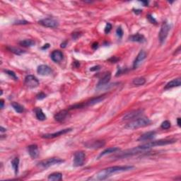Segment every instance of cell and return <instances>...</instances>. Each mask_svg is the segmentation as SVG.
Wrapping results in <instances>:
<instances>
[{
	"instance_id": "6da1fadb",
	"label": "cell",
	"mask_w": 181,
	"mask_h": 181,
	"mask_svg": "<svg viewBox=\"0 0 181 181\" xmlns=\"http://www.w3.org/2000/svg\"><path fill=\"white\" fill-rule=\"evenodd\" d=\"M134 168V166H116L108 167L105 169L101 170L97 173L96 174L94 175L92 178H91L90 180H103L108 178L111 175L116 173L124 172V171H130V170Z\"/></svg>"
},
{
	"instance_id": "7a4b0ae2",
	"label": "cell",
	"mask_w": 181,
	"mask_h": 181,
	"mask_svg": "<svg viewBox=\"0 0 181 181\" xmlns=\"http://www.w3.org/2000/svg\"><path fill=\"white\" fill-rule=\"evenodd\" d=\"M177 140L175 139H161V140H157V141H150V142L146 143V144H142V145H140L137 146L138 148L141 151V152H144V151L149 150L151 148L155 147V146H164V145H168V144H173V143L176 142Z\"/></svg>"
},
{
	"instance_id": "3957f363",
	"label": "cell",
	"mask_w": 181,
	"mask_h": 181,
	"mask_svg": "<svg viewBox=\"0 0 181 181\" xmlns=\"http://www.w3.org/2000/svg\"><path fill=\"white\" fill-rule=\"evenodd\" d=\"M151 122H152V121L150 120V119L146 117H140V118L134 120L127 123L125 126V128L128 129V130H137V129L140 128V127H144L150 125Z\"/></svg>"
},
{
	"instance_id": "277c9868",
	"label": "cell",
	"mask_w": 181,
	"mask_h": 181,
	"mask_svg": "<svg viewBox=\"0 0 181 181\" xmlns=\"http://www.w3.org/2000/svg\"><path fill=\"white\" fill-rule=\"evenodd\" d=\"M64 162V160L60 159L58 158H50L48 159L42 160L41 161L38 163V166L42 168H48L52 166H54L56 164H59Z\"/></svg>"
},
{
	"instance_id": "5b68a950",
	"label": "cell",
	"mask_w": 181,
	"mask_h": 181,
	"mask_svg": "<svg viewBox=\"0 0 181 181\" xmlns=\"http://www.w3.org/2000/svg\"><path fill=\"white\" fill-rule=\"evenodd\" d=\"M105 95H102V96H98L96 98H94L91 99V100H88V101L85 102V103H80V104H75V108L77 109V108H85V107L92 106V105L98 104V103L103 101V100L105 99Z\"/></svg>"
},
{
	"instance_id": "8992f818",
	"label": "cell",
	"mask_w": 181,
	"mask_h": 181,
	"mask_svg": "<svg viewBox=\"0 0 181 181\" xmlns=\"http://www.w3.org/2000/svg\"><path fill=\"white\" fill-rule=\"evenodd\" d=\"M170 29H171V26L169 24H168L166 22L163 23L159 33H158V39H159L161 44H163L165 42L168 35Z\"/></svg>"
},
{
	"instance_id": "52a82bcc",
	"label": "cell",
	"mask_w": 181,
	"mask_h": 181,
	"mask_svg": "<svg viewBox=\"0 0 181 181\" xmlns=\"http://www.w3.org/2000/svg\"><path fill=\"white\" fill-rule=\"evenodd\" d=\"M85 158H86V155H85L84 152H77L74 154V161H73V165L75 167H79L84 165L85 161Z\"/></svg>"
},
{
	"instance_id": "ba28073f",
	"label": "cell",
	"mask_w": 181,
	"mask_h": 181,
	"mask_svg": "<svg viewBox=\"0 0 181 181\" xmlns=\"http://www.w3.org/2000/svg\"><path fill=\"white\" fill-rule=\"evenodd\" d=\"M24 84L30 89H34L39 85V81L33 75H28L25 78Z\"/></svg>"
},
{
	"instance_id": "9c48e42d",
	"label": "cell",
	"mask_w": 181,
	"mask_h": 181,
	"mask_svg": "<svg viewBox=\"0 0 181 181\" xmlns=\"http://www.w3.org/2000/svg\"><path fill=\"white\" fill-rule=\"evenodd\" d=\"M38 23H40L42 26H45L47 28H55L58 27L59 26V23L57 21H56L54 18H43V19L40 20L38 21Z\"/></svg>"
},
{
	"instance_id": "30bf717a",
	"label": "cell",
	"mask_w": 181,
	"mask_h": 181,
	"mask_svg": "<svg viewBox=\"0 0 181 181\" xmlns=\"http://www.w3.org/2000/svg\"><path fill=\"white\" fill-rule=\"evenodd\" d=\"M72 130V128H67L64 129V130H61L59 131L56 132L55 133L52 134H45V135H42V137L44 139H53V138L57 137L62 136L63 135H65V134L70 133Z\"/></svg>"
},
{
	"instance_id": "8fae6325",
	"label": "cell",
	"mask_w": 181,
	"mask_h": 181,
	"mask_svg": "<svg viewBox=\"0 0 181 181\" xmlns=\"http://www.w3.org/2000/svg\"><path fill=\"white\" fill-rule=\"evenodd\" d=\"M105 144V142L104 141H102V140H96V141H87L86 143H85L84 146L86 148H89V149H99V148L104 146Z\"/></svg>"
},
{
	"instance_id": "7c38bea8",
	"label": "cell",
	"mask_w": 181,
	"mask_h": 181,
	"mask_svg": "<svg viewBox=\"0 0 181 181\" xmlns=\"http://www.w3.org/2000/svg\"><path fill=\"white\" fill-rule=\"evenodd\" d=\"M146 52L144 51V50H141L139 53V54L137 55L135 62L133 63V68L134 69L137 68L140 64H141V63L146 59Z\"/></svg>"
},
{
	"instance_id": "4fadbf2b",
	"label": "cell",
	"mask_w": 181,
	"mask_h": 181,
	"mask_svg": "<svg viewBox=\"0 0 181 181\" xmlns=\"http://www.w3.org/2000/svg\"><path fill=\"white\" fill-rule=\"evenodd\" d=\"M69 116V111L67 110H62L56 113L54 116V118L57 122H64Z\"/></svg>"
},
{
	"instance_id": "5bb4252c",
	"label": "cell",
	"mask_w": 181,
	"mask_h": 181,
	"mask_svg": "<svg viewBox=\"0 0 181 181\" xmlns=\"http://www.w3.org/2000/svg\"><path fill=\"white\" fill-rule=\"evenodd\" d=\"M37 72L42 76H48L50 74H52V70L49 66L45 65V64H41L38 67Z\"/></svg>"
},
{
	"instance_id": "9a60e30c",
	"label": "cell",
	"mask_w": 181,
	"mask_h": 181,
	"mask_svg": "<svg viewBox=\"0 0 181 181\" xmlns=\"http://www.w3.org/2000/svg\"><path fill=\"white\" fill-rule=\"evenodd\" d=\"M111 78V72H107L105 73V74L103 76V77H102L100 80H99L98 83L97 84V88L99 89V88H101L102 86H105V84H108L110 81Z\"/></svg>"
},
{
	"instance_id": "2e32d148",
	"label": "cell",
	"mask_w": 181,
	"mask_h": 181,
	"mask_svg": "<svg viewBox=\"0 0 181 181\" xmlns=\"http://www.w3.org/2000/svg\"><path fill=\"white\" fill-rule=\"evenodd\" d=\"M28 152L30 156L32 158H37L39 154L38 152V147L36 144H32V145H30L28 146Z\"/></svg>"
},
{
	"instance_id": "e0dca14e",
	"label": "cell",
	"mask_w": 181,
	"mask_h": 181,
	"mask_svg": "<svg viewBox=\"0 0 181 181\" xmlns=\"http://www.w3.org/2000/svg\"><path fill=\"white\" fill-rule=\"evenodd\" d=\"M143 110H137V111H133L130 113H127L123 117V120H131V119H135L136 117H137L138 116H139L142 113Z\"/></svg>"
},
{
	"instance_id": "ac0fdd59",
	"label": "cell",
	"mask_w": 181,
	"mask_h": 181,
	"mask_svg": "<svg viewBox=\"0 0 181 181\" xmlns=\"http://www.w3.org/2000/svg\"><path fill=\"white\" fill-rule=\"evenodd\" d=\"M51 59L55 62H60L63 59V53L59 50H54L51 54Z\"/></svg>"
},
{
	"instance_id": "d6986e66",
	"label": "cell",
	"mask_w": 181,
	"mask_h": 181,
	"mask_svg": "<svg viewBox=\"0 0 181 181\" xmlns=\"http://www.w3.org/2000/svg\"><path fill=\"white\" fill-rule=\"evenodd\" d=\"M156 133L154 131L148 132V133H146L143 134L142 135H141V136L139 137V139H138V141H149V140H151L153 139V138H154V137L156 136Z\"/></svg>"
},
{
	"instance_id": "ffe728a7",
	"label": "cell",
	"mask_w": 181,
	"mask_h": 181,
	"mask_svg": "<svg viewBox=\"0 0 181 181\" xmlns=\"http://www.w3.org/2000/svg\"><path fill=\"white\" fill-rule=\"evenodd\" d=\"M181 85V80L180 78L175 79L172 80V81H169L167 84L165 86L164 89L165 90H167V89H172V88L178 87V86H180Z\"/></svg>"
},
{
	"instance_id": "44dd1931",
	"label": "cell",
	"mask_w": 181,
	"mask_h": 181,
	"mask_svg": "<svg viewBox=\"0 0 181 181\" xmlns=\"http://www.w3.org/2000/svg\"><path fill=\"white\" fill-rule=\"evenodd\" d=\"M129 40L130 41L133 42H140V43H143L146 41V39L144 38V36L141 34L137 33L135 35H133L129 38Z\"/></svg>"
},
{
	"instance_id": "7402d4cb",
	"label": "cell",
	"mask_w": 181,
	"mask_h": 181,
	"mask_svg": "<svg viewBox=\"0 0 181 181\" xmlns=\"http://www.w3.org/2000/svg\"><path fill=\"white\" fill-rule=\"evenodd\" d=\"M119 151H120V149L118 147H109V148H108V149H105L103 152H102L100 154V155L98 156V158L107 155V154H109L111 153H115V152H119Z\"/></svg>"
},
{
	"instance_id": "603a6c76",
	"label": "cell",
	"mask_w": 181,
	"mask_h": 181,
	"mask_svg": "<svg viewBox=\"0 0 181 181\" xmlns=\"http://www.w3.org/2000/svg\"><path fill=\"white\" fill-rule=\"evenodd\" d=\"M35 113L36 118L40 121H44L46 120V115L44 114L43 111H42V109H40V108H37L35 109Z\"/></svg>"
},
{
	"instance_id": "cb8c5ba5",
	"label": "cell",
	"mask_w": 181,
	"mask_h": 181,
	"mask_svg": "<svg viewBox=\"0 0 181 181\" xmlns=\"http://www.w3.org/2000/svg\"><path fill=\"white\" fill-rule=\"evenodd\" d=\"M48 180H54V181H59L62 180V174L60 173H53L50 174L48 176Z\"/></svg>"
},
{
	"instance_id": "d4e9b609",
	"label": "cell",
	"mask_w": 181,
	"mask_h": 181,
	"mask_svg": "<svg viewBox=\"0 0 181 181\" xmlns=\"http://www.w3.org/2000/svg\"><path fill=\"white\" fill-rule=\"evenodd\" d=\"M12 166L15 174L16 175L18 174V168H19V158H18V157H16V158H13V160L12 161Z\"/></svg>"
},
{
	"instance_id": "484cf974",
	"label": "cell",
	"mask_w": 181,
	"mask_h": 181,
	"mask_svg": "<svg viewBox=\"0 0 181 181\" xmlns=\"http://www.w3.org/2000/svg\"><path fill=\"white\" fill-rule=\"evenodd\" d=\"M19 44L21 46L26 47V48H30L35 45V42L33 40H30V39H26V40H23L22 41L19 42Z\"/></svg>"
},
{
	"instance_id": "4316f807",
	"label": "cell",
	"mask_w": 181,
	"mask_h": 181,
	"mask_svg": "<svg viewBox=\"0 0 181 181\" xmlns=\"http://www.w3.org/2000/svg\"><path fill=\"white\" fill-rule=\"evenodd\" d=\"M146 83V79L144 77H137V78L134 79L133 81V84L135 86H142Z\"/></svg>"
},
{
	"instance_id": "83f0119b",
	"label": "cell",
	"mask_w": 181,
	"mask_h": 181,
	"mask_svg": "<svg viewBox=\"0 0 181 181\" xmlns=\"http://www.w3.org/2000/svg\"><path fill=\"white\" fill-rule=\"evenodd\" d=\"M12 106L13 107L14 111L18 113H22L24 111L23 107L21 105H20L19 103H16V102H13V103H12Z\"/></svg>"
},
{
	"instance_id": "f1b7e54d",
	"label": "cell",
	"mask_w": 181,
	"mask_h": 181,
	"mask_svg": "<svg viewBox=\"0 0 181 181\" xmlns=\"http://www.w3.org/2000/svg\"><path fill=\"white\" fill-rule=\"evenodd\" d=\"M7 49L9 50H10L12 53H14V54L17 55H21L25 53L23 50H21L19 48H13V47H8Z\"/></svg>"
},
{
	"instance_id": "f546056e",
	"label": "cell",
	"mask_w": 181,
	"mask_h": 181,
	"mask_svg": "<svg viewBox=\"0 0 181 181\" xmlns=\"http://www.w3.org/2000/svg\"><path fill=\"white\" fill-rule=\"evenodd\" d=\"M4 72H5L7 74L9 75V76H10L11 77H12V79H14V80H16V81H17L18 80V77H17L16 74L15 73L13 72V71H11V70H4Z\"/></svg>"
},
{
	"instance_id": "4dcf8cb0",
	"label": "cell",
	"mask_w": 181,
	"mask_h": 181,
	"mask_svg": "<svg viewBox=\"0 0 181 181\" xmlns=\"http://www.w3.org/2000/svg\"><path fill=\"white\" fill-rule=\"evenodd\" d=\"M161 127L163 130H168V129H169L170 127H171V122L168 120H165L164 122H162Z\"/></svg>"
},
{
	"instance_id": "1f68e13d",
	"label": "cell",
	"mask_w": 181,
	"mask_h": 181,
	"mask_svg": "<svg viewBox=\"0 0 181 181\" xmlns=\"http://www.w3.org/2000/svg\"><path fill=\"white\" fill-rule=\"evenodd\" d=\"M116 34H117V37L119 38H122V36H123V31H122V28L121 27H118L116 30Z\"/></svg>"
},
{
	"instance_id": "d6a6232c",
	"label": "cell",
	"mask_w": 181,
	"mask_h": 181,
	"mask_svg": "<svg viewBox=\"0 0 181 181\" xmlns=\"http://www.w3.org/2000/svg\"><path fill=\"white\" fill-rule=\"evenodd\" d=\"M112 29V25L111 23H108L106 24V26L105 27V33H109L110 31H111Z\"/></svg>"
},
{
	"instance_id": "836d02e7",
	"label": "cell",
	"mask_w": 181,
	"mask_h": 181,
	"mask_svg": "<svg viewBox=\"0 0 181 181\" xmlns=\"http://www.w3.org/2000/svg\"><path fill=\"white\" fill-rule=\"evenodd\" d=\"M147 18H148V19H149V21H150L152 23H154V24H156V20L155 18H154V17L152 16V15H150V14H149V15H148L147 16Z\"/></svg>"
},
{
	"instance_id": "e575fe53",
	"label": "cell",
	"mask_w": 181,
	"mask_h": 181,
	"mask_svg": "<svg viewBox=\"0 0 181 181\" xmlns=\"http://www.w3.org/2000/svg\"><path fill=\"white\" fill-rule=\"evenodd\" d=\"M45 97H46V95L44 93H40L37 95V99H38V100H42V99L45 98Z\"/></svg>"
},
{
	"instance_id": "d590c367",
	"label": "cell",
	"mask_w": 181,
	"mask_h": 181,
	"mask_svg": "<svg viewBox=\"0 0 181 181\" xmlns=\"http://www.w3.org/2000/svg\"><path fill=\"white\" fill-rule=\"evenodd\" d=\"M100 66H95V67H91V68L90 69L91 71H92V72H94V71H97V70H100Z\"/></svg>"
},
{
	"instance_id": "8d00e7d4",
	"label": "cell",
	"mask_w": 181,
	"mask_h": 181,
	"mask_svg": "<svg viewBox=\"0 0 181 181\" xmlns=\"http://www.w3.org/2000/svg\"><path fill=\"white\" fill-rule=\"evenodd\" d=\"M79 36H80L79 33H73V35H72V37H73V38L75 39V40L78 38Z\"/></svg>"
},
{
	"instance_id": "74e56055",
	"label": "cell",
	"mask_w": 181,
	"mask_h": 181,
	"mask_svg": "<svg viewBox=\"0 0 181 181\" xmlns=\"http://www.w3.org/2000/svg\"><path fill=\"white\" fill-rule=\"evenodd\" d=\"M98 47V42H94V43L92 45V48L93 49H94V50L97 49Z\"/></svg>"
},
{
	"instance_id": "f35d334b",
	"label": "cell",
	"mask_w": 181,
	"mask_h": 181,
	"mask_svg": "<svg viewBox=\"0 0 181 181\" xmlns=\"http://www.w3.org/2000/svg\"><path fill=\"white\" fill-rule=\"evenodd\" d=\"M109 60L110 61L112 60V62H117V60H118V59H117V58H115V57H112L111 59H110Z\"/></svg>"
},
{
	"instance_id": "ab89813d",
	"label": "cell",
	"mask_w": 181,
	"mask_h": 181,
	"mask_svg": "<svg viewBox=\"0 0 181 181\" xmlns=\"http://www.w3.org/2000/svg\"><path fill=\"white\" fill-rule=\"evenodd\" d=\"M134 11H135L134 12H135V13L137 14H139L141 12V10H140V9H136V10H135V9H134Z\"/></svg>"
},
{
	"instance_id": "60d3db41",
	"label": "cell",
	"mask_w": 181,
	"mask_h": 181,
	"mask_svg": "<svg viewBox=\"0 0 181 181\" xmlns=\"http://www.w3.org/2000/svg\"><path fill=\"white\" fill-rule=\"evenodd\" d=\"M66 45H67V41H64V42H62V44H61V48H65Z\"/></svg>"
},
{
	"instance_id": "b9f144b4",
	"label": "cell",
	"mask_w": 181,
	"mask_h": 181,
	"mask_svg": "<svg viewBox=\"0 0 181 181\" xmlns=\"http://www.w3.org/2000/svg\"><path fill=\"white\" fill-rule=\"evenodd\" d=\"M0 103H1V108H4V100H3V99H1V100H0Z\"/></svg>"
},
{
	"instance_id": "7bdbcfd3",
	"label": "cell",
	"mask_w": 181,
	"mask_h": 181,
	"mask_svg": "<svg viewBox=\"0 0 181 181\" xmlns=\"http://www.w3.org/2000/svg\"><path fill=\"white\" fill-rule=\"evenodd\" d=\"M49 47H50V45H49V44H46V45H45L43 47H42V50H45V49L48 48Z\"/></svg>"
},
{
	"instance_id": "ee69618b",
	"label": "cell",
	"mask_w": 181,
	"mask_h": 181,
	"mask_svg": "<svg viewBox=\"0 0 181 181\" xmlns=\"http://www.w3.org/2000/svg\"><path fill=\"white\" fill-rule=\"evenodd\" d=\"M177 124H178V125L179 126V127H180V117H178V119H177Z\"/></svg>"
},
{
	"instance_id": "f6af8a7d",
	"label": "cell",
	"mask_w": 181,
	"mask_h": 181,
	"mask_svg": "<svg viewBox=\"0 0 181 181\" xmlns=\"http://www.w3.org/2000/svg\"><path fill=\"white\" fill-rule=\"evenodd\" d=\"M141 3H142V4H144V6H147L148 4H149V1H141Z\"/></svg>"
},
{
	"instance_id": "bcb514c9",
	"label": "cell",
	"mask_w": 181,
	"mask_h": 181,
	"mask_svg": "<svg viewBox=\"0 0 181 181\" xmlns=\"http://www.w3.org/2000/svg\"><path fill=\"white\" fill-rule=\"evenodd\" d=\"M6 129L5 128H4V127H1V133H4V132H6Z\"/></svg>"
}]
</instances>
